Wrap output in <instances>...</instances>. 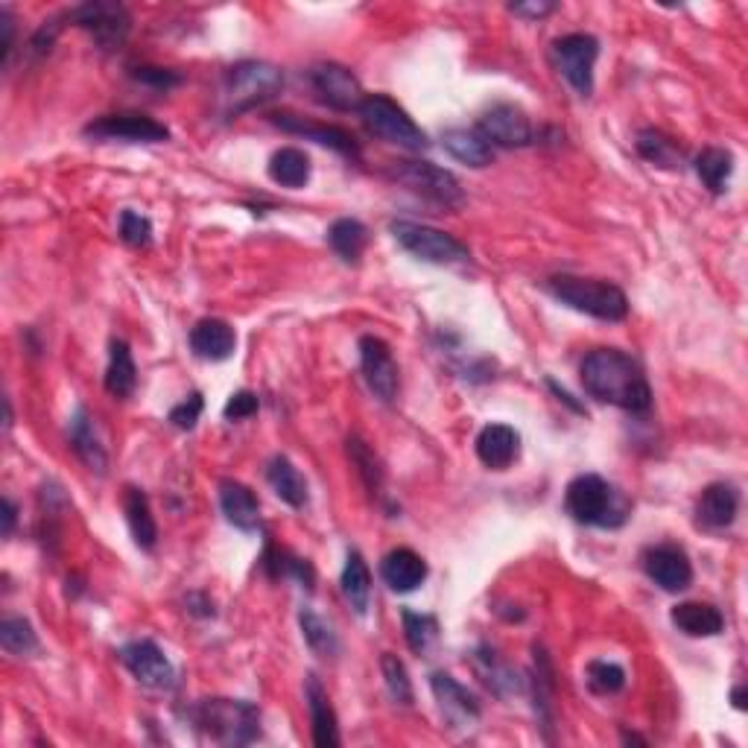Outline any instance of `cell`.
<instances>
[{
	"mask_svg": "<svg viewBox=\"0 0 748 748\" xmlns=\"http://www.w3.org/2000/svg\"><path fill=\"white\" fill-rule=\"evenodd\" d=\"M582 387L591 398L626 412H646L652 389L635 357L619 348H596L582 360Z\"/></svg>",
	"mask_w": 748,
	"mask_h": 748,
	"instance_id": "1",
	"label": "cell"
},
{
	"mask_svg": "<svg viewBox=\"0 0 748 748\" xmlns=\"http://www.w3.org/2000/svg\"><path fill=\"white\" fill-rule=\"evenodd\" d=\"M205 737L223 746H249L260 737V710L240 699H202L187 710Z\"/></svg>",
	"mask_w": 748,
	"mask_h": 748,
	"instance_id": "2",
	"label": "cell"
},
{
	"mask_svg": "<svg viewBox=\"0 0 748 748\" xmlns=\"http://www.w3.org/2000/svg\"><path fill=\"white\" fill-rule=\"evenodd\" d=\"M547 290L571 310H580V314L603 319V322H623L628 316L626 293L608 281L580 278V275H553L547 281Z\"/></svg>",
	"mask_w": 748,
	"mask_h": 748,
	"instance_id": "3",
	"label": "cell"
},
{
	"mask_svg": "<svg viewBox=\"0 0 748 748\" xmlns=\"http://www.w3.org/2000/svg\"><path fill=\"white\" fill-rule=\"evenodd\" d=\"M564 509L571 512L573 521L585 526H603V530L623 526L628 518L626 500L619 498L612 483H605L603 477L596 474H582L567 485Z\"/></svg>",
	"mask_w": 748,
	"mask_h": 748,
	"instance_id": "4",
	"label": "cell"
},
{
	"mask_svg": "<svg viewBox=\"0 0 748 748\" xmlns=\"http://www.w3.org/2000/svg\"><path fill=\"white\" fill-rule=\"evenodd\" d=\"M284 85V73L275 65L266 62H240V65L228 68L226 80H223V114L226 117H240L243 112H252L255 105H264L273 100Z\"/></svg>",
	"mask_w": 748,
	"mask_h": 748,
	"instance_id": "5",
	"label": "cell"
},
{
	"mask_svg": "<svg viewBox=\"0 0 748 748\" xmlns=\"http://www.w3.org/2000/svg\"><path fill=\"white\" fill-rule=\"evenodd\" d=\"M357 114L362 117V126L371 135L383 137L389 144H398L403 150H424L427 135L416 126L410 114L403 112L401 105L389 100L387 94H366Z\"/></svg>",
	"mask_w": 748,
	"mask_h": 748,
	"instance_id": "6",
	"label": "cell"
},
{
	"mask_svg": "<svg viewBox=\"0 0 748 748\" xmlns=\"http://www.w3.org/2000/svg\"><path fill=\"white\" fill-rule=\"evenodd\" d=\"M392 237L398 240L401 249H407L410 255H416L424 264L436 266H451V264H465L471 255L462 243L453 237V234L442 232V228L421 226V223H410V219H395L389 226Z\"/></svg>",
	"mask_w": 748,
	"mask_h": 748,
	"instance_id": "7",
	"label": "cell"
},
{
	"mask_svg": "<svg viewBox=\"0 0 748 748\" xmlns=\"http://www.w3.org/2000/svg\"><path fill=\"white\" fill-rule=\"evenodd\" d=\"M392 178L407 191L424 196V199L436 202L442 208H462L465 205L459 178L451 170L436 167L430 162H398L392 167Z\"/></svg>",
	"mask_w": 748,
	"mask_h": 748,
	"instance_id": "8",
	"label": "cell"
},
{
	"mask_svg": "<svg viewBox=\"0 0 748 748\" xmlns=\"http://www.w3.org/2000/svg\"><path fill=\"white\" fill-rule=\"evenodd\" d=\"M553 57L555 71L562 73L564 80L571 82L573 91L582 98H591L594 91V65L600 57V41L587 33H571L553 41Z\"/></svg>",
	"mask_w": 748,
	"mask_h": 748,
	"instance_id": "9",
	"label": "cell"
},
{
	"mask_svg": "<svg viewBox=\"0 0 748 748\" xmlns=\"http://www.w3.org/2000/svg\"><path fill=\"white\" fill-rule=\"evenodd\" d=\"M65 18L71 24L89 30L103 50L121 48L132 27L130 12H126L121 3H105V0H91V3L68 9Z\"/></svg>",
	"mask_w": 748,
	"mask_h": 748,
	"instance_id": "10",
	"label": "cell"
},
{
	"mask_svg": "<svg viewBox=\"0 0 748 748\" xmlns=\"http://www.w3.org/2000/svg\"><path fill=\"white\" fill-rule=\"evenodd\" d=\"M85 135L98 141H130V144H162L170 130L146 114H105L85 126Z\"/></svg>",
	"mask_w": 748,
	"mask_h": 748,
	"instance_id": "11",
	"label": "cell"
},
{
	"mask_svg": "<svg viewBox=\"0 0 748 748\" xmlns=\"http://www.w3.org/2000/svg\"><path fill=\"white\" fill-rule=\"evenodd\" d=\"M310 85H314L316 98L322 100L325 105H330V109H337V112H357L362 100H366L360 80L346 65H337V62L316 65L310 71Z\"/></svg>",
	"mask_w": 748,
	"mask_h": 748,
	"instance_id": "12",
	"label": "cell"
},
{
	"mask_svg": "<svg viewBox=\"0 0 748 748\" xmlns=\"http://www.w3.org/2000/svg\"><path fill=\"white\" fill-rule=\"evenodd\" d=\"M123 667L130 669L132 676L144 687L153 690H170L176 682V669L170 664V658L162 652V646L153 641H132L121 649Z\"/></svg>",
	"mask_w": 748,
	"mask_h": 748,
	"instance_id": "13",
	"label": "cell"
},
{
	"mask_svg": "<svg viewBox=\"0 0 748 748\" xmlns=\"http://www.w3.org/2000/svg\"><path fill=\"white\" fill-rule=\"evenodd\" d=\"M477 132L489 141L491 146H530L532 144V123L518 105L500 103L491 105L489 112L477 121Z\"/></svg>",
	"mask_w": 748,
	"mask_h": 748,
	"instance_id": "14",
	"label": "cell"
},
{
	"mask_svg": "<svg viewBox=\"0 0 748 748\" xmlns=\"http://www.w3.org/2000/svg\"><path fill=\"white\" fill-rule=\"evenodd\" d=\"M360 366L371 392L378 395L380 401H392L398 392V362L392 357V348L380 337H362Z\"/></svg>",
	"mask_w": 748,
	"mask_h": 748,
	"instance_id": "15",
	"label": "cell"
},
{
	"mask_svg": "<svg viewBox=\"0 0 748 748\" xmlns=\"http://www.w3.org/2000/svg\"><path fill=\"white\" fill-rule=\"evenodd\" d=\"M644 571L652 582L669 594H678L693 582V564L676 544H658L644 553Z\"/></svg>",
	"mask_w": 748,
	"mask_h": 748,
	"instance_id": "16",
	"label": "cell"
},
{
	"mask_svg": "<svg viewBox=\"0 0 748 748\" xmlns=\"http://www.w3.org/2000/svg\"><path fill=\"white\" fill-rule=\"evenodd\" d=\"M275 126H281L284 132H290V135H301L307 141H316V144L330 146L334 153L348 155V158H357L360 155V146L351 137V132L339 130V126H325V123H310L305 117H298V114H273Z\"/></svg>",
	"mask_w": 748,
	"mask_h": 748,
	"instance_id": "17",
	"label": "cell"
},
{
	"mask_svg": "<svg viewBox=\"0 0 748 748\" xmlns=\"http://www.w3.org/2000/svg\"><path fill=\"white\" fill-rule=\"evenodd\" d=\"M477 457L491 471H506L521 457V433L509 424H489L477 436Z\"/></svg>",
	"mask_w": 748,
	"mask_h": 748,
	"instance_id": "18",
	"label": "cell"
},
{
	"mask_svg": "<svg viewBox=\"0 0 748 748\" xmlns=\"http://www.w3.org/2000/svg\"><path fill=\"white\" fill-rule=\"evenodd\" d=\"M430 687H433V696L436 701H439L442 714L448 716L453 725H471L480 719V701H477L453 676H448V673H433V676H430Z\"/></svg>",
	"mask_w": 748,
	"mask_h": 748,
	"instance_id": "19",
	"label": "cell"
},
{
	"mask_svg": "<svg viewBox=\"0 0 748 748\" xmlns=\"http://www.w3.org/2000/svg\"><path fill=\"white\" fill-rule=\"evenodd\" d=\"M740 512V491L731 483H714L701 491L699 503H696V515H699L701 526L708 530H725L737 521Z\"/></svg>",
	"mask_w": 748,
	"mask_h": 748,
	"instance_id": "20",
	"label": "cell"
},
{
	"mask_svg": "<svg viewBox=\"0 0 748 748\" xmlns=\"http://www.w3.org/2000/svg\"><path fill=\"white\" fill-rule=\"evenodd\" d=\"M219 506L232 526L243 532H255L260 526V506L255 491L237 480H223L219 483Z\"/></svg>",
	"mask_w": 748,
	"mask_h": 748,
	"instance_id": "21",
	"label": "cell"
},
{
	"mask_svg": "<svg viewBox=\"0 0 748 748\" xmlns=\"http://www.w3.org/2000/svg\"><path fill=\"white\" fill-rule=\"evenodd\" d=\"M191 348H194V355L202 357V360L223 362L234 355L237 334L223 319H202L191 330Z\"/></svg>",
	"mask_w": 748,
	"mask_h": 748,
	"instance_id": "22",
	"label": "cell"
},
{
	"mask_svg": "<svg viewBox=\"0 0 748 748\" xmlns=\"http://www.w3.org/2000/svg\"><path fill=\"white\" fill-rule=\"evenodd\" d=\"M380 576L398 594H410V591H416L427 580V562L416 550L398 547L383 559Z\"/></svg>",
	"mask_w": 748,
	"mask_h": 748,
	"instance_id": "23",
	"label": "cell"
},
{
	"mask_svg": "<svg viewBox=\"0 0 748 748\" xmlns=\"http://www.w3.org/2000/svg\"><path fill=\"white\" fill-rule=\"evenodd\" d=\"M307 708H310V725H314V742L319 748H337L339 746V728H337V714H334V705H330L328 693L319 684L316 676H307L305 684Z\"/></svg>",
	"mask_w": 748,
	"mask_h": 748,
	"instance_id": "24",
	"label": "cell"
},
{
	"mask_svg": "<svg viewBox=\"0 0 748 748\" xmlns=\"http://www.w3.org/2000/svg\"><path fill=\"white\" fill-rule=\"evenodd\" d=\"M669 619L678 632L690 637H714L725 628V617L710 603H678Z\"/></svg>",
	"mask_w": 748,
	"mask_h": 748,
	"instance_id": "25",
	"label": "cell"
},
{
	"mask_svg": "<svg viewBox=\"0 0 748 748\" xmlns=\"http://www.w3.org/2000/svg\"><path fill=\"white\" fill-rule=\"evenodd\" d=\"M266 480L273 485V491L278 498L293 509H305L310 494H307V480L301 477L296 465H293L287 457H275L266 468Z\"/></svg>",
	"mask_w": 748,
	"mask_h": 748,
	"instance_id": "26",
	"label": "cell"
},
{
	"mask_svg": "<svg viewBox=\"0 0 748 748\" xmlns=\"http://www.w3.org/2000/svg\"><path fill=\"white\" fill-rule=\"evenodd\" d=\"M123 512H126V523H130V532L135 544L141 550H155V541H158V526H155V518L150 512V500L141 489H126L123 494Z\"/></svg>",
	"mask_w": 748,
	"mask_h": 748,
	"instance_id": "27",
	"label": "cell"
},
{
	"mask_svg": "<svg viewBox=\"0 0 748 748\" xmlns=\"http://www.w3.org/2000/svg\"><path fill=\"white\" fill-rule=\"evenodd\" d=\"M442 144L457 162L468 164V167H489L494 158L491 144L477 130H448L442 135Z\"/></svg>",
	"mask_w": 748,
	"mask_h": 748,
	"instance_id": "28",
	"label": "cell"
},
{
	"mask_svg": "<svg viewBox=\"0 0 748 748\" xmlns=\"http://www.w3.org/2000/svg\"><path fill=\"white\" fill-rule=\"evenodd\" d=\"M137 383V369L135 360H132L130 346L123 339H114L112 355H109V369H105V389L114 398H130L135 392Z\"/></svg>",
	"mask_w": 748,
	"mask_h": 748,
	"instance_id": "29",
	"label": "cell"
},
{
	"mask_svg": "<svg viewBox=\"0 0 748 748\" xmlns=\"http://www.w3.org/2000/svg\"><path fill=\"white\" fill-rule=\"evenodd\" d=\"M269 178L275 185L298 191L310 182V158L296 146H284L269 158Z\"/></svg>",
	"mask_w": 748,
	"mask_h": 748,
	"instance_id": "30",
	"label": "cell"
},
{
	"mask_svg": "<svg viewBox=\"0 0 748 748\" xmlns=\"http://www.w3.org/2000/svg\"><path fill=\"white\" fill-rule=\"evenodd\" d=\"M71 444L76 457L91 468V471H98V474H105V465H109V459H105L103 444H100L98 433H94V424H91L89 412L76 410L71 421Z\"/></svg>",
	"mask_w": 748,
	"mask_h": 748,
	"instance_id": "31",
	"label": "cell"
},
{
	"mask_svg": "<svg viewBox=\"0 0 748 748\" xmlns=\"http://www.w3.org/2000/svg\"><path fill=\"white\" fill-rule=\"evenodd\" d=\"M328 243L330 249L337 252L339 258L346 264H357L362 258V252L369 246V228L362 226L360 219H337L334 226L328 228Z\"/></svg>",
	"mask_w": 748,
	"mask_h": 748,
	"instance_id": "32",
	"label": "cell"
},
{
	"mask_svg": "<svg viewBox=\"0 0 748 748\" xmlns=\"http://www.w3.org/2000/svg\"><path fill=\"white\" fill-rule=\"evenodd\" d=\"M339 585H342V594H346V600L351 603V608H355L357 614H366L369 612V600H371V573H369V564L362 562V555L357 553H348V562L346 567H342V580H339Z\"/></svg>",
	"mask_w": 748,
	"mask_h": 748,
	"instance_id": "33",
	"label": "cell"
},
{
	"mask_svg": "<svg viewBox=\"0 0 748 748\" xmlns=\"http://www.w3.org/2000/svg\"><path fill=\"white\" fill-rule=\"evenodd\" d=\"M696 173H699L701 185L708 187L710 194H725L734 173V155L719 146H708L696 155Z\"/></svg>",
	"mask_w": 748,
	"mask_h": 748,
	"instance_id": "34",
	"label": "cell"
},
{
	"mask_svg": "<svg viewBox=\"0 0 748 748\" xmlns=\"http://www.w3.org/2000/svg\"><path fill=\"white\" fill-rule=\"evenodd\" d=\"M298 626H301V635H305V644L310 646V652H316L319 658H337L339 641L319 614L310 612V608H301L298 612Z\"/></svg>",
	"mask_w": 748,
	"mask_h": 748,
	"instance_id": "35",
	"label": "cell"
},
{
	"mask_svg": "<svg viewBox=\"0 0 748 748\" xmlns=\"http://www.w3.org/2000/svg\"><path fill=\"white\" fill-rule=\"evenodd\" d=\"M637 153L644 155L649 164H658V167H676L682 162V150H678L676 141L658 130L637 132Z\"/></svg>",
	"mask_w": 748,
	"mask_h": 748,
	"instance_id": "36",
	"label": "cell"
},
{
	"mask_svg": "<svg viewBox=\"0 0 748 748\" xmlns=\"http://www.w3.org/2000/svg\"><path fill=\"white\" fill-rule=\"evenodd\" d=\"M401 617H403V637H407L410 649L416 652V655H427L430 646L439 641V619L430 617V614H416L410 612V608H407Z\"/></svg>",
	"mask_w": 748,
	"mask_h": 748,
	"instance_id": "37",
	"label": "cell"
},
{
	"mask_svg": "<svg viewBox=\"0 0 748 748\" xmlns=\"http://www.w3.org/2000/svg\"><path fill=\"white\" fill-rule=\"evenodd\" d=\"M0 644L12 655H33L39 652V637L24 617H7L0 623Z\"/></svg>",
	"mask_w": 748,
	"mask_h": 748,
	"instance_id": "38",
	"label": "cell"
},
{
	"mask_svg": "<svg viewBox=\"0 0 748 748\" xmlns=\"http://www.w3.org/2000/svg\"><path fill=\"white\" fill-rule=\"evenodd\" d=\"M587 687L600 696H614L626 687V669L612 660H591L587 664Z\"/></svg>",
	"mask_w": 748,
	"mask_h": 748,
	"instance_id": "39",
	"label": "cell"
},
{
	"mask_svg": "<svg viewBox=\"0 0 748 748\" xmlns=\"http://www.w3.org/2000/svg\"><path fill=\"white\" fill-rule=\"evenodd\" d=\"M380 669H383V682H387V690L395 701H401V705H410L412 701V684H410V673L403 667V660L392 652H383V658H380Z\"/></svg>",
	"mask_w": 748,
	"mask_h": 748,
	"instance_id": "40",
	"label": "cell"
},
{
	"mask_svg": "<svg viewBox=\"0 0 748 748\" xmlns=\"http://www.w3.org/2000/svg\"><path fill=\"white\" fill-rule=\"evenodd\" d=\"M348 453H351V459H355L357 471H360L362 483L369 485L371 494H378L380 483H383V471H380L378 459H375V453H371V448H366V442H360V439H348Z\"/></svg>",
	"mask_w": 748,
	"mask_h": 748,
	"instance_id": "41",
	"label": "cell"
},
{
	"mask_svg": "<svg viewBox=\"0 0 748 748\" xmlns=\"http://www.w3.org/2000/svg\"><path fill=\"white\" fill-rule=\"evenodd\" d=\"M121 240L141 249V246H150L153 243V223L135 211H123L121 214Z\"/></svg>",
	"mask_w": 748,
	"mask_h": 748,
	"instance_id": "42",
	"label": "cell"
},
{
	"mask_svg": "<svg viewBox=\"0 0 748 748\" xmlns=\"http://www.w3.org/2000/svg\"><path fill=\"white\" fill-rule=\"evenodd\" d=\"M202 410H205V401H202V395L194 392L187 401H182L178 407L170 410V421L178 427V430H194L196 421H199Z\"/></svg>",
	"mask_w": 748,
	"mask_h": 748,
	"instance_id": "43",
	"label": "cell"
},
{
	"mask_svg": "<svg viewBox=\"0 0 748 748\" xmlns=\"http://www.w3.org/2000/svg\"><path fill=\"white\" fill-rule=\"evenodd\" d=\"M258 407H260L258 395L249 392V389H243V392H234L232 398H228L223 416H226L228 421H243V419H252V416L258 412Z\"/></svg>",
	"mask_w": 748,
	"mask_h": 748,
	"instance_id": "44",
	"label": "cell"
},
{
	"mask_svg": "<svg viewBox=\"0 0 748 748\" xmlns=\"http://www.w3.org/2000/svg\"><path fill=\"white\" fill-rule=\"evenodd\" d=\"M137 82H150L155 89H170V85H178V76L173 71H164V68H135L132 73Z\"/></svg>",
	"mask_w": 748,
	"mask_h": 748,
	"instance_id": "45",
	"label": "cell"
},
{
	"mask_svg": "<svg viewBox=\"0 0 748 748\" xmlns=\"http://www.w3.org/2000/svg\"><path fill=\"white\" fill-rule=\"evenodd\" d=\"M0 30H3V39H0V59H3V65H7L9 53H12V35H16V24H12V16H9L7 7H0Z\"/></svg>",
	"mask_w": 748,
	"mask_h": 748,
	"instance_id": "46",
	"label": "cell"
},
{
	"mask_svg": "<svg viewBox=\"0 0 748 748\" xmlns=\"http://www.w3.org/2000/svg\"><path fill=\"white\" fill-rule=\"evenodd\" d=\"M555 9V3H530V7H512V12L515 16H532V18H541V16H550Z\"/></svg>",
	"mask_w": 748,
	"mask_h": 748,
	"instance_id": "47",
	"label": "cell"
},
{
	"mask_svg": "<svg viewBox=\"0 0 748 748\" xmlns=\"http://www.w3.org/2000/svg\"><path fill=\"white\" fill-rule=\"evenodd\" d=\"M16 515H18V509H16V503H12V500H3V535H12V530H16Z\"/></svg>",
	"mask_w": 748,
	"mask_h": 748,
	"instance_id": "48",
	"label": "cell"
},
{
	"mask_svg": "<svg viewBox=\"0 0 748 748\" xmlns=\"http://www.w3.org/2000/svg\"><path fill=\"white\" fill-rule=\"evenodd\" d=\"M731 699H734V708L746 710V687H737Z\"/></svg>",
	"mask_w": 748,
	"mask_h": 748,
	"instance_id": "49",
	"label": "cell"
}]
</instances>
